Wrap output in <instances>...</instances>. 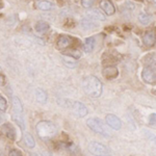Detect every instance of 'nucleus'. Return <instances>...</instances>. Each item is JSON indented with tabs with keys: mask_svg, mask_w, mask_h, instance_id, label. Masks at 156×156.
Returning a JSON list of instances; mask_svg holds the SVG:
<instances>
[{
	"mask_svg": "<svg viewBox=\"0 0 156 156\" xmlns=\"http://www.w3.org/2000/svg\"><path fill=\"white\" fill-rule=\"evenodd\" d=\"M65 106L68 107L69 109H71L72 112L79 118H83L87 115V108L83 103H81V102L66 100Z\"/></svg>",
	"mask_w": 156,
	"mask_h": 156,
	"instance_id": "4",
	"label": "nucleus"
},
{
	"mask_svg": "<svg viewBox=\"0 0 156 156\" xmlns=\"http://www.w3.org/2000/svg\"><path fill=\"white\" fill-rule=\"evenodd\" d=\"M7 108V102L2 96H0V110L1 112H5Z\"/></svg>",
	"mask_w": 156,
	"mask_h": 156,
	"instance_id": "25",
	"label": "nucleus"
},
{
	"mask_svg": "<svg viewBox=\"0 0 156 156\" xmlns=\"http://www.w3.org/2000/svg\"><path fill=\"white\" fill-rule=\"evenodd\" d=\"M87 125L90 129H92L93 131L98 133V134H101L103 136H107V137L110 136V133L107 130L104 123L100 119H98V118H90L87 121Z\"/></svg>",
	"mask_w": 156,
	"mask_h": 156,
	"instance_id": "3",
	"label": "nucleus"
},
{
	"mask_svg": "<svg viewBox=\"0 0 156 156\" xmlns=\"http://www.w3.org/2000/svg\"><path fill=\"white\" fill-rule=\"evenodd\" d=\"M143 43L146 47H153L156 43V34L152 30L145 32V34L143 36Z\"/></svg>",
	"mask_w": 156,
	"mask_h": 156,
	"instance_id": "10",
	"label": "nucleus"
},
{
	"mask_svg": "<svg viewBox=\"0 0 156 156\" xmlns=\"http://www.w3.org/2000/svg\"><path fill=\"white\" fill-rule=\"evenodd\" d=\"M34 96H36L37 101L39 103H42V104H45L48 100V96H47L46 92L42 89H37L36 90V93H34Z\"/></svg>",
	"mask_w": 156,
	"mask_h": 156,
	"instance_id": "16",
	"label": "nucleus"
},
{
	"mask_svg": "<svg viewBox=\"0 0 156 156\" xmlns=\"http://www.w3.org/2000/svg\"><path fill=\"white\" fill-rule=\"evenodd\" d=\"M154 1H155V2H156V0H154Z\"/></svg>",
	"mask_w": 156,
	"mask_h": 156,
	"instance_id": "31",
	"label": "nucleus"
},
{
	"mask_svg": "<svg viewBox=\"0 0 156 156\" xmlns=\"http://www.w3.org/2000/svg\"><path fill=\"white\" fill-rule=\"evenodd\" d=\"M87 18H90L93 20H99V21H105L106 20V17L104 16V14L97 9H89L87 12Z\"/></svg>",
	"mask_w": 156,
	"mask_h": 156,
	"instance_id": "12",
	"label": "nucleus"
},
{
	"mask_svg": "<svg viewBox=\"0 0 156 156\" xmlns=\"http://www.w3.org/2000/svg\"><path fill=\"white\" fill-rule=\"evenodd\" d=\"M73 44V37L67 34H60L56 41V48L58 50H66Z\"/></svg>",
	"mask_w": 156,
	"mask_h": 156,
	"instance_id": "7",
	"label": "nucleus"
},
{
	"mask_svg": "<svg viewBox=\"0 0 156 156\" xmlns=\"http://www.w3.org/2000/svg\"><path fill=\"white\" fill-rule=\"evenodd\" d=\"M99 5H100V9H101L107 16H112V15H115V7L110 0H100Z\"/></svg>",
	"mask_w": 156,
	"mask_h": 156,
	"instance_id": "9",
	"label": "nucleus"
},
{
	"mask_svg": "<svg viewBox=\"0 0 156 156\" xmlns=\"http://www.w3.org/2000/svg\"><path fill=\"white\" fill-rule=\"evenodd\" d=\"M138 20H140V23L144 24V25L150 24L151 21H152L151 17L148 14H145V12H143V14H140V16H138Z\"/></svg>",
	"mask_w": 156,
	"mask_h": 156,
	"instance_id": "22",
	"label": "nucleus"
},
{
	"mask_svg": "<svg viewBox=\"0 0 156 156\" xmlns=\"http://www.w3.org/2000/svg\"><path fill=\"white\" fill-rule=\"evenodd\" d=\"M105 121H106L108 126L112 128L114 130H120L121 127H122V122H121V120L115 115H112V114L106 115Z\"/></svg>",
	"mask_w": 156,
	"mask_h": 156,
	"instance_id": "8",
	"label": "nucleus"
},
{
	"mask_svg": "<svg viewBox=\"0 0 156 156\" xmlns=\"http://www.w3.org/2000/svg\"><path fill=\"white\" fill-rule=\"evenodd\" d=\"M82 89L87 96L97 98L101 96L103 85L101 80L96 76H87L82 80Z\"/></svg>",
	"mask_w": 156,
	"mask_h": 156,
	"instance_id": "1",
	"label": "nucleus"
},
{
	"mask_svg": "<svg viewBox=\"0 0 156 156\" xmlns=\"http://www.w3.org/2000/svg\"><path fill=\"white\" fill-rule=\"evenodd\" d=\"M2 7V3H1V1H0V9Z\"/></svg>",
	"mask_w": 156,
	"mask_h": 156,
	"instance_id": "29",
	"label": "nucleus"
},
{
	"mask_svg": "<svg viewBox=\"0 0 156 156\" xmlns=\"http://www.w3.org/2000/svg\"><path fill=\"white\" fill-rule=\"evenodd\" d=\"M36 7L37 9H41V11H51L53 9V4L48 1H39L37 2Z\"/></svg>",
	"mask_w": 156,
	"mask_h": 156,
	"instance_id": "19",
	"label": "nucleus"
},
{
	"mask_svg": "<svg viewBox=\"0 0 156 156\" xmlns=\"http://www.w3.org/2000/svg\"><path fill=\"white\" fill-rule=\"evenodd\" d=\"M34 28H36L37 32H39V34H45V32H47L49 30L50 26L47 22L40 21L36 24V27H34Z\"/></svg>",
	"mask_w": 156,
	"mask_h": 156,
	"instance_id": "18",
	"label": "nucleus"
},
{
	"mask_svg": "<svg viewBox=\"0 0 156 156\" xmlns=\"http://www.w3.org/2000/svg\"><path fill=\"white\" fill-rule=\"evenodd\" d=\"M95 0H81V5L87 9H90V7L94 5Z\"/></svg>",
	"mask_w": 156,
	"mask_h": 156,
	"instance_id": "24",
	"label": "nucleus"
},
{
	"mask_svg": "<svg viewBox=\"0 0 156 156\" xmlns=\"http://www.w3.org/2000/svg\"><path fill=\"white\" fill-rule=\"evenodd\" d=\"M102 74L106 79H114L119 75V70L115 66H106L103 69Z\"/></svg>",
	"mask_w": 156,
	"mask_h": 156,
	"instance_id": "11",
	"label": "nucleus"
},
{
	"mask_svg": "<svg viewBox=\"0 0 156 156\" xmlns=\"http://www.w3.org/2000/svg\"><path fill=\"white\" fill-rule=\"evenodd\" d=\"M149 124L156 125V114H151L149 117Z\"/></svg>",
	"mask_w": 156,
	"mask_h": 156,
	"instance_id": "26",
	"label": "nucleus"
},
{
	"mask_svg": "<svg viewBox=\"0 0 156 156\" xmlns=\"http://www.w3.org/2000/svg\"><path fill=\"white\" fill-rule=\"evenodd\" d=\"M9 156H23V155H22V153L20 152L19 150L14 149V150H11V152H9Z\"/></svg>",
	"mask_w": 156,
	"mask_h": 156,
	"instance_id": "27",
	"label": "nucleus"
},
{
	"mask_svg": "<svg viewBox=\"0 0 156 156\" xmlns=\"http://www.w3.org/2000/svg\"><path fill=\"white\" fill-rule=\"evenodd\" d=\"M36 129L39 137L41 140H45V142L51 140L56 134V127H55L53 123L49 122V121H41V122H39Z\"/></svg>",
	"mask_w": 156,
	"mask_h": 156,
	"instance_id": "2",
	"label": "nucleus"
},
{
	"mask_svg": "<svg viewBox=\"0 0 156 156\" xmlns=\"http://www.w3.org/2000/svg\"><path fill=\"white\" fill-rule=\"evenodd\" d=\"M3 121H4V115L1 112V110H0V124H1V123H3Z\"/></svg>",
	"mask_w": 156,
	"mask_h": 156,
	"instance_id": "28",
	"label": "nucleus"
},
{
	"mask_svg": "<svg viewBox=\"0 0 156 156\" xmlns=\"http://www.w3.org/2000/svg\"><path fill=\"white\" fill-rule=\"evenodd\" d=\"M81 27L83 28L84 30H94V29H96L98 28V24H97V22L96 21H94L93 19H90V18H84V19H82L81 20Z\"/></svg>",
	"mask_w": 156,
	"mask_h": 156,
	"instance_id": "13",
	"label": "nucleus"
},
{
	"mask_svg": "<svg viewBox=\"0 0 156 156\" xmlns=\"http://www.w3.org/2000/svg\"><path fill=\"white\" fill-rule=\"evenodd\" d=\"M95 48V39L93 37H90L85 40L84 44H83V51L87 53L92 52Z\"/></svg>",
	"mask_w": 156,
	"mask_h": 156,
	"instance_id": "17",
	"label": "nucleus"
},
{
	"mask_svg": "<svg viewBox=\"0 0 156 156\" xmlns=\"http://www.w3.org/2000/svg\"><path fill=\"white\" fill-rule=\"evenodd\" d=\"M153 93H154V94L156 95V90H153Z\"/></svg>",
	"mask_w": 156,
	"mask_h": 156,
	"instance_id": "30",
	"label": "nucleus"
},
{
	"mask_svg": "<svg viewBox=\"0 0 156 156\" xmlns=\"http://www.w3.org/2000/svg\"><path fill=\"white\" fill-rule=\"evenodd\" d=\"M1 130H2V132H3L9 138H11V140H15V138H16V130H15L12 125L9 124V123L4 124L3 126L1 127Z\"/></svg>",
	"mask_w": 156,
	"mask_h": 156,
	"instance_id": "14",
	"label": "nucleus"
},
{
	"mask_svg": "<svg viewBox=\"0 0 156 156\" xmlns=\"http://www.w3.org/2000/svg\"><path fill=\"white\" fill-rule=\"evenodd\" d=\"M12 114L23 115V105L18 97H14L12 99Z\"/></svg>",
	"mask_w": 156,
	"mask_h": 156,
	"instance_id": "15",
	"label": "nucleus"
},
{
	"mask_svg": "<svg viewBox=\"0 0 156 156\" xmlns=\"http://www.w3.org/2000/svg\"><path fill=\"white\" fill-rule=\"evenodd\" d=\"M65 55H68V56H71L75 59H78L80 57V55H81V53H80V51L77 49H71L70 51L65 52Z\"/></svg>",
	"mask_w": 156,
	"mask_h": 156,
	"instance_id": "23",
	"label": "nucleus"
},
{
	"mask_svg": "<svg viewBox=\"0 0 156 156\" xmlns=\"http://www.w3.org/2000/svg\"><path fill=\"white\" fill-rule=\"evenodd\" d=\"M142 79L146 83L156 84V64L147 65L142 71Z\"/></svg>",
	"mask_w": 156,
	"mask_h": 156,
	"instance_id": "5",
	"label": "nucleus"
},
{
	"mask_svg": "<svg viewBox=\"0 0 156 156\" xmlns=\"http://www.w3.org/2000/svg\"><path fill=\"white\" fill-rule=\"evenodd\" d=\"M62 60H64V64L66 65L68 68H71V69H73V68L77 67V59L73 58V57H71V56H68L67 55V57H65Z\"/></svg>",
	"mask_w": 156,
	"mask_h": 156,
	"instance_id": "20",
	"label": "nucleus"
},
{
	"mask_svg": "<svg viewBox=\"0 0 156 156\" xmlns=\"http://www.w3.org/2000/svg\"><path fill=\"white\" fill-rule=\"evenodd\" d=\"M89 151L95 156H110L112 152L106 146L98 142H90L89 145Z\"/></svg>",
	"mask_w": 156,
	"mask_h": 156,
	"instance_id": "6",
	"label": "nucleus"
},
{
	"mask_svg": "<svg viewBox=\"0 0 156 156\" xmlns=\"http://www.w3.org/2000/svg\"><path fill=\"white\" fill-rule=\"evenodd\" d=\"M24 142L26 146L28 148H34V146H36V142H34V138L32 137L31 134H29V133H25L24 135Z\"/></svg>",
	"mask_w": 156,
	"mask_h": 156,
	"instance_id": "21",
	"label": "nucleus"
}]
</instances>
